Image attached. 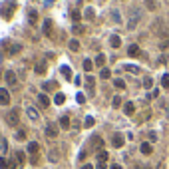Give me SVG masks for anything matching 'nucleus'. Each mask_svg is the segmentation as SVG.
<instances>
[{"label": "nucleus", "mask_w": 169, "mask_h": 169, "mask_svg": "<svg viewBox=\"0 0 169 169\" xmlns=\"http://www.w3.org/2000/svg\"><path fill=\"white\" fill-rule=\"evenodd\" d=\"M10 104V94L6 88H0V105H8Z\"/></svg>", "instance_id": "obj_8"}, {"label": "nucleus", "mask_w": 169, "mask_h": 169, "mask_svg": "<svg viewBox=\"0 0 169 169\" xmlns=\"http://www.w3.org/2000/svg\"><path fill=\"white\" fill-rule=\"evenodd\" d=\"M0 169H10L8 167V161L4 159V157H0Z\"/></svg>", "instance_id": "obj_40"}, {"label": "nucleus", "mask_w": 169, "mask_h": 169, "mask_svg": "<svg viewBox=\"0 0 169 169\" xmlns=\"http://www.w3.org/2000/svg\"><path fill=\"white\" fill-rule=\"evenodd\" d=\"M70 18L74 20V22H78V20L82 18V16H80V10H76V8H74V10H72V12H70Z\"/></svg>", "instance_id": "obj_28"}, {"label": "nucleus", "mask_w": 169, "mask_h": 169, "mask_svg": "<svg viewBox=\"0 0 169 169\" xmlns=\"http://www.w3.org/2000/svg\"><path fill=\"white\" fill-rule=\"evenodd\" d=\"M38 149H40V143H38V141H30V143H28V153L36 155V153H38Z\"/></svg>", "instance_id": "obj_13"}, {"label": "nucleus", "mask_w": 169, "mask_h": 169, "mask_svg": "<svg viewBox=\"0 0 169 169\" xmlns=\"http://www.w3.org/2000/svg\"><path fill=\"white\" fill-rule=\"evenodd\" d=\"M124 68L127 72H131V74H139V68L137 66H133V64H124Z\"/></svg>", "instance_id": "obj_24"}, {"label": "nucleus", "mask_w": 169, "mask_h": 169, "mask_svg": "<svg viewBox=\"0 0 169 169\" xmlns=\"http://www.w3.org/2000/svg\"><path fill=\"white\" fill-rule=\"evenodd\" d=\"M24 135H26V131H18V135L16 137H18V139H24Z\"/></svg>", "instance_id": "obj_45"}, {"label": "nucleus", "mask_w": 169, "mask_h": 169, "mask_svg": "<svg viewBox=\"0 0 169 169\" xmlns=\"http://www.w3.org/2000/svg\"><path fill=\"white\" fill-rule=\"evenodd\" d=\"M94 66H96V64H94L91 60H88V58H86L84 62H82V68H84L86 72H91V70H94Z\"/></svg>", "instance_id": "obj_19"}, {"label": "nucleus", "mask_w": 169, "mask_h": 169, "mask_svg": "<svg viewBox=\"0 0 169 169\" xmlns=\"http://www.w3.org/2000/svg\"><path fill=\"white\" fill-rule=\"evenodd\" d=\"M167 110H169V105H167ZM167 119H169V113H167Z\"/></svg>", "instance_id": "obj_53"}, {"label": "nucleus", "mask_w": 169, "mask_h": 169, "mask_svg": "<svg viewBox=\"0 0 169 169\" xmlns=\"http://www.w3.org/2000/svg\"><path fill=\"white\" fill-rule=\"evenodd\" d=\"M60 125L68 129V127H70V117H68V116H62V117H60Z\"/></svg>", "instance_id": "obj_25"}, {"label": "nucleus", "mask_w": 169, "mask_h": 169, "mask_svg": "<svg viewBox=\"0 0 169 169\" xmlns=\"http://www.w3.org/2000/svg\"><path fill=\"white\" fill-rule=\"evenodd\" d=\"M14 10H16V0H4L0 4V16L6 20H10L14 16Z\"/></svg>", "instance_id": "obj_1"}, {"label": "nucleus", "mask_w": 169, "mask_h": 169, "mask_svg": "<svg viewBox=\"0 0 169 169\" xmlns=\"http://www.w3.org/2000/svg\"><path fill=\"white\" fill-rule=\"evenodd\" d=\"M157 169H165V167H163V163H159V165H157Z\"/></svg>", "instance_id": "obj_52"}, {"label": "nucleus", "mask_w": 169, "mask_h": 169, "mask_svg": "<svg viewBox=\"0 0 169 169\" xmlns=\"http://www.w3.org/2000/svg\"><path fill=\"white\" fill-rule=\"evenodd\" d=\"M76 102H78V104H84L86 96H84V94H76Z\"/></svg>", "instance_id": "obj_39"}, {"label": "nucleus", "mask_w": 169, "mask_h": 169, "mask_svg": "<svg viewBox=\"0 0 169 169\" xmlns=\"http://www.w3.org/2000/svg\"><path fill=\"white\" fill-rule=\"evenodd\" d=\"M16 161H18L20 165H22V163L26 161V155H24V153H22V151H16Z\"/></svg>", "instance_id": "obj_32"}, {"label": "nucleus", "mask_w": 169, "mask_h": 169, "mask_svg": "<svg viewBox=\"0 0 169 169\" xmlns=\"http://www.w3.org/2000/svg\"><path fill=\"white\" fill-rule=\"evenodd\" d=\"M72 32H74V34H82V32H84V26H82V24H76V26L72 28Z\"/></svg>", "instance_id": "obj_36"}, {"label": "nucleus", "mask_w": 169, "mask_h": 169, "mask_svg": "<svg viewBox=\"0 0 169 169\" xmlns=\"http://www.w3.org/2000/svg\"><path fill=\"white\" fill-rule=\"evenodd\" d=\"M96 64H98V66H104L105 64V56H104V54H98V56H96Z\"/></svg>", "instance_id": "obj_34"}, {"label": "nucleus", "mask_w": 169, "mask_h": 169, "mask_svg": "<svg viewBox=\"0 0 169 169\" xmlns=\"http://www.w3.org/2000/svg\"><path fill=\"white\" fill-rule=\"evenodd\" d=\"M38 102H40V105H42V108H48V105H50V99H48V96H46V94H40V96H38Z\"/></svg>", "instance_id": "obj_17"}, {"label": "nucleus", "mask_w": 169, "mask_h": 169, "mask_svg": "<svg viewBox=\"0 0 169 169\" xmlns=\"http://www.w3.org/2000/svg\"><path fill=\"white\" fill-rule=\"evenodd\" d=\"M161 48H169V40H167V42H163V46H161Z\"/></svg>", "instance_id": "obj_49"}, {"label": "nucleus", "mask_w": 169, "mask_h": 169, "mask_svg": "<svg viewBox=\"0 0 169 169\" xmlns=\"http://www.w3.org/2000/svg\"><path fill=\"white\" fill-rule=\"evenodd\" d=\"M145 6L149 8V10H155V8H157V4L153 2V0H145Z\"/></svg>", "instance_id": "obj_38"}, {"label": "nucleus", "mask_w": 169, "mask_h": 169, "mask_svg": "<svg viewBox=\"0 0 169 169\" xmlns=\"http://www.w3.org/2000/svg\"><path fill=\"white\" fill-rule=\"evenodd\" d=\"M8 125H10V127H16V125L20 124V110L18 108H14V110H10L8 111Z\"/></svg>", "instance_id": "obj_2"}, {"label": "nucleus", "mask_w": 169, "mask_h": 169, "mask_svg": "<svg viewBox=\"0 0 169 169\" xmlns=\"http://www.w3.org/2000/svg\"><path fill=\"white\" fill-rule=\"evenodd\" d=\"M50 161H58V151H50Z\"/></svg>", "instance_id": "obj_43"}, {"label": "nucleus", "mask_w": 169, "mask_h": 169, "mask_svg": "<svg viewBox=\"0 0 169 169\" xmlns=\"http://www.w3.org/2000/svg\"><path fill=\"white\" fill-rule=\"evenodd\" d=\"M113 86H116L117 90H125V82L124 80H113Z\"/></svg>", "instance_id": "obj_31"}, {"label": "nucleus", "mask_w": 169, "mask_h": 169, "mask_svg": "<svg viewBox=\"0 0 169 169\" xmlns=\"http://www.w3.org/2000/svg\"><path fill=\"white\" fill-rule=\"evenodd\" d=\"M28 22H30L32 26L38 24V12H36V10H30V12H28Z\"/></svg>", "instance_id": "obj_12"}, {"label": "nucleus", "mask_w": 169, "mask_h": 169, "mask_svg": "<svg viewBox=\"0 0 169 169\" xmlns=\"http://www.w3.org/2000/svg\"><path fill=\"white\" fill-rule=\"evenodd\" d=\"M90 143H91V149H96V151H102V147H104V139L99 135H94Z\"/></svg>", "instance_id": "obj_7"}, {"label": "nucleus", "mask_w": 169, "mask_h": 169, "mask_svg": "<svg viewBox=\"0 0 169 169\" xmlns=\"http://www.w3.org/2000/svg\"><path fill=\"white\" fill-rule=\"evenodd\" d=\"M137 169H149V167H145V165H137Z\"/></svg>", "instance_id": "obj_51"}, {"label": "nucleus", "mask_w": 169, "mask_h": 169, "mask_svg": "<svg viewBox=\"0 0 169 169\" xmlns=\"http://www.w3.org/2000/svg\"><path fill=\"white\" fill-rule=\"evenodd\" d=\"M151 86H153V80L151 78H143V88H145V90H151Z\"/></svg>", "instance_id": "obj_33"}, {"label": "nucleus", "mask_w": 169, "mask_h": 169, "mask_svg": "<svg viewBox=\"0 0 169 169\" xmlns=\"http://www.w3.org/2000/svg\"><path fill=\"white\" fill-rule=\"evenodd\" d=\"M46 137H48V139H56V137H58V127H56V124L46 125Z\"/></svg>", "instance_id": "obj_3"}, {"label": "nucleus", "mask_w": 169, "mask_h": 169, "mask_svg": "<svg viewBox=\"0 0 169 169\" xmlns=\"http://www.w3.org/2000/svg\"><path fill=\"white\" fill-rule=\"evenodd\" d=\"M139 151H141L143 155H151V145H149V143H141Z\"/></svg>", "instance_id": "obj_21"}, {"label": "nucleus", "mask_w": 169, "mask_h": 169, "mask_svg": "<svg viewBox=\"0 0 169 169\" xmlns=\"http://www.w3.org/2000/svg\"><path fill=\"white\" fill-rule=\"evenodd\" d=\"M161 86L163 88H169V74H163L161 76Z\"/></svg>", "instance_id": "obj_35"}, {"label": "nucleus", "mask_w": 169, "mask_h": 169, "mask_svg": "<svg viewBox=\"0 0 169 169\" xmlns=\"http://www.w3.org/2000/svg\"><path fill=\"white\" fill-rule=\"evenodd\" d=\"M94 124H96V119H94L91 116H88L84 119V127H94Z\"/></svg>", "instance_id": "obj_27"}, {"label": "nucleus", "mask_w": 169, "mask_h": 169, "mask_svg": "<svg viewBox=\"0 0 169 169\" xmlns=\"http://www.w3.org/2000/svg\"><path fill=\"white\" fill-rule=\"evenodd\" d=\"M20 50H22V46H20V44H12V46H10V50H8V54H18Z\"/></svg>", "instance_id": "obj_29"}, {"label": "nucleus", "mask_w": 169, "mask_h": 169, "mask_svg": "<svg viewBox=\"0 0 169 169\" xmlns=\"http://www.w3.org/2000/svg\"><path fill=\"white\" fill-rule=\"evenodd\" d=\"M4 80H6V82H8V86H10V88H14V86L18 84V80H16V74H14L12 70L4 72Z\"/></svg>", "instance_id": "obj_6"}, {"label": "nucleus", "mask_w": 169, "mask_h": 169, "mask_svg": "<svg viewBox=\"0 0 169 169\" xmlns=\"http://www.w3.org/2000/svg\"><path fill=\"white\" fill-rule=\"evenodd\" d=\"M124 143H125V137L121 133H113L111 135V145L113 147H124Z\"/></svg>", "instance_id": "obj_5"}, {"label": "nucleus", "mask_w": 169, "mask_h": 169, "mask_svg": "<svg viewBox=\"0 0 169 169\" xmlns=\"http://www.w3.org/2000/svg\"><path fill=\"white\" fill-rule=\"evenodd\" d=\"M110 46L111 48H119V46H121V38H119L117 34H111L110 36Z\"/></svg>", "instance_id": "obj_11"}, {"label": "nucleus", "mask_w": 169, "mask_h": 169, "mask_svg": "<svg viewBox=\"0 0 169 169\" xmlns=\"http://www.w3.org/2000/svg\"><path fill=\"white\" fill-rule=\"evenodd\" d=\"M26 113H28V117H30L32 121H38L40 119V113L36 111V108H32V105H26Z\"/></svg>", "instance_id": "obj_9"}, {"label": "nucleus", "mask_w": 169, "mask_h": 169, "mask_svg": "<svg viewBox=\"0 0 169 169\" xmlns=\"http://www.w3.org/2000/svg\"><path fill=\"white\" fill-rule=\"evenodd\" d=\"M52 24H54L52 20L46 18V20H44V24H42V32H44V34H50V30H52Z\"/></svg>", "instance_id": "obj_15"}, {"label": "nucleus", "mask_w": 169, "mask_h": 169, "mask_svg": "<svg viewBox=\"0 0 169 169\" xmlns=\"http://www.w3.org/2000/svg\"><path fill=\"white\" fill-rule=\"evenodd\" d=\"M62 76H64V78H72V70H70V66H62Z\"/></svg>", "instance_id": "obj_26"}, {"label": "nucleus", "mask_w": 169, "mask_h": 169, "mask_svg": "<svg viewBox=\"0 0 169 169\" xmlns=\"http://www.w3.org/2000/svg\"><path fill=\"white\" fill-rule=\"evenodd\" d=\"M6 147H8V145H6V141H4V139H2V141H0V151H2V153H4V151H6Z\"/></svg>", "instance_id": "obj_44"}, {"label": "nucleus", "mask_w": 169, "mask_h": 169, "mask_svg": "<svg viewBox=\"0 0 169 169\" xmlns=\"http://www.w3.org/2000/svg\"><path fill=\"white\" fill-rule=\"evenodd\" d=\"M111 14H113V22H121V14L117 12V10H113Z\"/></svg>", "instance_id": "obj_41"}, {"label": "nucleus", "mask_w": 169, "mask_h": 169, "mask_svg": "<svg viewBox=\"0 0 169 169\" xmlns=\"http://www.w3.org/2000/svg\"><path fill=\"white\" fill-rule=\"evenodd\" d=\"M86 88H88V96H94V94H96V78H94V76H88Z\"/></svg>", "instance_id": "obj_4"}, {"label": "nucleus", "mask_w": 169, "mask_h": 169, "mask_svg": "<svg viewBox=\"0 0 169 169\" xmlns=\"http://www.w3.org/2000/svg\"><path fill=\"white\" fill-rule=\"evenodd\" d=\"M34 70H36V74H44V72H46V64H44V62H40V64H36Z\"/></svg>", "instance_id": "obj_30"}, {"label": "nucleus", "mask_w": 169, "mask_h": 169, "mask_svg": "<svg viewBox=\"0 0 169 169\" xmlns=\"http://www.w3.org/2000/svg\"><path fill=\"white\" fill-rule=\"evenodd\" d=\"M108 157H110V155H108V151H105V149H102V151H98V161H102V163H105V161H108Z\"/></svg>", "instance_id": "obj_22"}, {"label": "nucleus", "mask_w": 169, "mask_h": 169, "mask_svg": "<svg viewBox=\"0 0 169 169\" xmlns=\"http://www.w3.org/2000/svg\"><path fill=\"white\" fill-rule=\"evenodd\" d=\"M0 76H2V72H0Z\"/></svg>", "instance_id": "obj_55"}, {"label": "nucleus", "mask_w": 169, "mask_h": 169, "mask_svg": "<svg viewBox=\"0 0 169 169\" xmlns=\"http://www.w3.org/2000/svg\"><path fill=\"white\" fill-rule=\"evenodd\" d=\"M44 4H46V6H50V4H52V0H44Z\"/></svg>", "instance_id": "obj_50"}, {"label": "nucleus", "mask_w": 169, "mask_h": 169, "mask_svg": "<svg viewBox=\"0 0 169 169\" xmlns=\"http://www.w3.org/2000/svg\"><path fill=\"white\" fill-rule=\"evenodd\" d=\"M127 54H129L131 58H137V56L141 54V50H139V46H137V44H131L129 48H127Z\"/></svg>", "instance_id": "obj_10"}, {"label": "nucleus", "mask_w": 169, "mask_h": 169, "mask_svg": "<svg viewBox=\"0 0 169 169\" xmlns=\"http://www.w3.org/2000/svg\"><path fill=\"white\" fill-rule=\"evenodd\" d=\"M82 169H94V165H90V163H88V165H82Z\"/></svg>", "instance_id": "obj_48"}, {"label": "nucleus", "mask_w": 169, "mask_h": 169, "mask_svg": "<svg viewBox=\"0 0 169 169\" xmlns=\"http://www.w3.org/2000/svg\"><path fill=\"white\" fill-rule=\"evenodd\" d=\"M68 48H70L72 52H80V42H78V40H70Z\"/></svg>", "instance_id": "obj_20"}, {"label": "nucleus", "mask_w": 169, "mask_h": 169, "mask_svg": "<svg viewBox=\"0 0 169 169\" xmlns=\"http://www.w3.org/2000/svg\"><path fill=\"white\" fill-rule=\"evenodd\" d=\"M99 78H102V80H110V78H111V72L108 70V68H102V72H99Z\"/></svg>", "instance_id": "obj_23"}, {"label": "nucleus", "mask_w": 169, "mask_h": 169, "mask_svg": "<svg viewBox=\"0 0 169 169\" xmlns=\"http://www.w3.org/2000/svg\"><path fill=\"white\" fill-rule=\"evenodd\" d=\"M96 169H105V163H102V161H98V167Z\"/></svg>", "instance_id": "obj_46"}, {"label": "nucleus", "mask_w": 169, "mask_h": 169, "mask_svg": "<svg viewBox=\"0 0 169 169\" xmlns=\"http://www.w3.org/2000/svg\"><path fill=\"white\" fill-rule=\"evenodd\" d=\"M124 111L127 116H133V113H135V104H133V102H127V104L124 105Z\"/></svg>", "instance_id": "obj_14"}, {"label": "nucleus", "mask_w": 169, "mask_h": 169, "mask_svg": "<svg viewBox=\"0 0 169 169\" xmlns=\"http://www.w3.org/2000/svg\"><path fill=\"white\" fill-rule=\"evenodd\" d=\"M66 102V94H62V91H60V94H56V96H54V104L56 105H62Z\"/></svg>", "instance_id": "obj_16"}, {"label": "nucleus", "mask_w": 169, "mask_h": 169, "mask_svg": "<svg viewBox=\"0 0 169 169\" xmlns=\"http://www.w3.org/2000/svg\"><path fill=\"white\" fill-rule=\"evenodd\" d=\"M111 105H113V108H119V105H121V96H116L113 102H111Z\"/></svg>", "instance_id": "obj_37"}, {"label": "nucleus", "mask_w": 169, "mask_h": 169, "mask_svg": "<svg viewBox=\"0 0 169 169\" xmlns=\"http://www.w3.org/2000/svg\"><path fill=\"white\" fill-rule=\"evenodd\" d=\"M0 60H2V54H0Z\"/></svg>", "instance_id": "obj_54"}, {"label": "nucleus", "mask_w": 169, "mask_h": 169, "mask_svg": "<svg viewBox=\"0 0 169 169\" xmlns=\"http://www.w3.org/2000/svg\"><path fill=\"white\" fill-rule=\"evenodd\" d=\"M84 16H86L88 20H94V18H96V10H94L91 6H88V8L84 10Z\"/></svg>", "instance_id": "obj_18"}, {"label": "nucleus", "mask_w": 169, "mask_h": 169, "mask_svg": "<svg viewBox=\"0 0 169 169\" xmlns=\"http://www.w3.org/2000/svg\"><path fill=\"white\" fill-rule=\"evenodd\" d=\"M157 96H159V90H151L147 98H149V99H153V98H157Z\"/></svg>", "instance_id": "obj_42"}, {"label": "nucleus", "mask_w": 169, "mask_h": 169, "mask_svg": "<svg viewBox=\"0 0 169 169\" xmlns=\"http://www.w3.org/2000/svg\"><path fill=\"white\" fill-rule=\"evenodd\" d=\"M110 169H121V165H119V163H113V165H111Z\"/></svg>", "instance_id": "obj_47"}]
</instances>
